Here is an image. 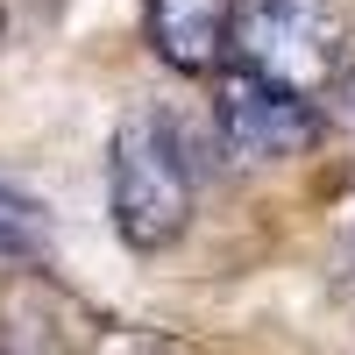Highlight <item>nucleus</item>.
<instances>
[{"label":"nucleus","instance_id":"1","mask_svg":"<svg viewBox=\"0 0 355 355\" xmlns=\"http://www.w3.org/2000/svg\"><path fill=\"white\" fill-rule=\"evenodd\" d=\"M227 50L291 93H327L355 64V15L348 0H234Z\"/></svg>","mask_w":355,"mask_h":355},{"label":"nucleus","instance_id":"2","mask_svg":"<svg viewBox=\"0 0 355 355\" xmlns=\"http://www.w3.org/2000/svg\"><path fill=\"white\" fill-rule=\"evenodd\" d=\"M107 206H114V234H121L135 256H157V249H171L178 234L192 227V171L178 157V135L157 114L121 121V135H114Z\"/></svg>","mask_w":355,"mask_h":355},{"label":"nucleus","instance_id":"3","mask_svg":"<svg viewBox=\"0 0 355 355\" xmlns=\"http://www.w3.org/2000/svg\"><path fill=\"white\" fill-rule=\"evenodd\" d=\"M214 128H220V150L234 164H277V157H299L320 114L306 93H291V85L263 78L249 64H227L214 78Z\"/></svg>","mask_w":355,"mask_h":355},{"label":"nucleus","instance_id":"4","mask_svg":"<svg viewBox=\"0 0 355 355\" xmlns=\"http://www.w3.org/2000/svg\"><path fill=\"white\" fill-rule=\"evenodd\" d=\"M227 21H234V0H142L150 50L171 71H214L227 57Z\"/></svg>","mask_w":355,"mask_h":355},{"label":"nucleus","instance_id":"5","mask_svg":"<svg viewBox=\"0 0 355 355\" xmlns=\"http://www.w3.org/2000/svg\"><path fill=\"white\" fill-rule=\"evenodd\" d=\"M50 256V220H43V206L15 192V185H0V263H43Z\"/></svg>","mask_w":355,"mask_h":355},{"label":"nucleus","instance_id":"6","mask_svg":"<svg viewBox=\"0 0 355 355\" xmlns=\"http://www.w3.org/2000/svg\"><path fill=\"white\" fill-rule=\"evenodd\" d=\"M327 93H334V114H341V121L355 128V64H348V71H341V78L327 85Z\"/></svg>","mask_w":355,"mask_h":355},{"label":"nucleus","instance_id":"7","mask_svg":"<svg viewBox=\"0 0 355 355\" xmlns=\"http://www.w3.org/2000/svg\"><path fill=\"white\" fill-rule=\"evenodd\" d=\"M135 355H171V348H164V341H142V348H135Z\"/></svg>","mask_w":355,"mask_h":355},{"label":"nucleus","instance_id":"8","mask_svg":"<svg viewBox=\"0 0 355 355\" xmlns=\"http://www.w3.org/2000/svg\"><path fill=\"white\" fill-rule=\"evenodd\" d=\"M0 355H50V348H0Z\"/></svg>","mask_w":355,"mask_h":355}]
</instances>
